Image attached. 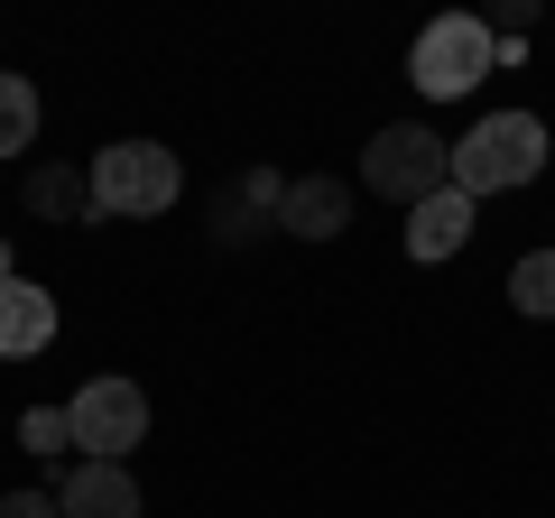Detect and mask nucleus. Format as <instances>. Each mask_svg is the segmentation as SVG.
<instances>
[{"label": "nucleus", "instance_id": "nucleus-1", "mask_svg": "<svg viewBox=\"0 0 555 518\" xmlns=\"http://www.w3.org/2000/svg\"><path fill=\"white\" fill-rule=\"evenodd\" d=\"M537 177H546V120L537 112H491V120H473V140H454V185L473 204L537 185Z\"/></svg>", "mask_w": 555, "mask_h": 518}, {"label": "nucleus", "instance_id": "nucleus-2", "mask_svg": "<svg viewBox=\"0 0 555 518\" xmlns=\"http://www.w3.org/2000/svg\"><path fill=\"white\" fill-rule=\"evenodd\" d=\"M177 195H185V167H177V148H158V140H112L93 158V222H149Z\"/></svg>", "mask_w": 555, "mask_h": 518}, {"label": "nucleus", "instance_id": "nucleus-3", "mask_svg": "<svg viewBox=\"0 0 555 518\" xmlns=\"http://www.w3.org/2000/svg\"><path fill=\"white\" fill-rule=\"evenodd\" d=\"M491 65H500V38H491L481 20H463V10L426 20V28H416V47H408V83H416L426 102H463Z\"/></svg>", "mask_w": 555, "mask_h": 518}, {"label": "nucleus", "instance_id": "nucleus-4", "mask_svg": "<svg viewBox=\"0 0 555 518\" xmlns=\"http://www.w3.org/2000/svg\"><path fill=\"white\" fill-rule=\"evenodd\" d=\"M361 185L416 213L436 185H454V148H444L426 120H389V130H371V148H361Z\"/></svg>", "mask_w": 555, "mask_h": 518}, {"label": "nucleus", "instance_id": "nucleus-5", "mask_svg": "<svg viewBox=\"0 0 555 518\" xmlns=\"http://www.w3.org/2000/svg\"><path fill=\"white\" fill-rule=\"evenodd\" d=\"M65 436L83 444V463H130L139 436H149V399H139V379H83L75 407H65Z\"/></svg>", "mask_w": 555, "mask_h": 518}, {"label": "nucleus", "instance_id": "nucleus-6", "mask_svg": "<svg viewBox=\"0 0 555 518\" xmlns=\"http://www.w3.org/2000/svg\"><path fill=\"white\" fill-rule=\"evenodd\" d=\"M343 222H352V185L343 177H297L278 195V232L287 241H334Z\"/></svg>", "mask_w": 555, "mask_h": 518}, {"label": "nucleus", "instance_id": "nucleus-7", "mask_svg": "<svg viewBox=\"0 0 555 518\" xmlns=\"http://www.w3.org/2000/svg\"><path fill=\"white\" fill-rule=\"evenodd\" d=\"M56 342V297L28 279H0V361H38Z\"/></svg>", "mask_w": 555, "mask_h": 518}, {"label": "nucleus", "instance_id": "nucleus-8", "mask_svg": "<svg viewBox=\"0 0 555 518\" xmlns=\"http://www.w3.org/2000/svg\"><path fill=\"white\" fill-rule=\"evenodd\" d=\"M473 213L481 204L463 195V185H436V195L408 213V259H454L463 241H473Z\"/></svg>", "mask_w": 555, "mask_h": 518}, {"label": "nucleus", "instance_id": "nucleus-9", "mask_svg": "<svg viewBox=\"0 0 555 518\" xmlns=\"http://www.w3.org/2000/svg\"><path fill=\"white\" fill-rule=\"evenodd\" d=\"M56 509H65V518H139L130 463H75V472H65V491H56Z\"/></svg>", "mask_w": 555, "mask_h": 518}, {"label": "nucleus", "instance_id": "nucleus-10", "mask_svg": "<svg viewBox=\"0 0 555 518\" xmlns=\"http://www.w3.org/2000/svg\"><path fill=\"white\" fill-rule=\"evenodd\" d=\"M28 213L47 222H93V177H75V167H28Z\"/></svg>", "mask_w": 555, "mask_h": 518}, {"label": "nucleus", "instance_id": "nucleus-11", "mask_svg": "<svg viewBox=\"0 0 555 518\" xmlns=\"http://www.w3.org/2000/svg\"><path fill=\"white\" fill-rule=\"evenodd\" d=\"M38 140V83L28 75H0V158H20Z\"/></svg>", "mask_w": 555, "mask_h": 518}, {"label": "nucleus", "instance_id": "nucleus-12", "mask_svg": "<svg viewBox=\"0 0 555 518\" xmlns=\"http://www.w3.org/2000/svg\"><path fill=\"white\" fill-rule=\"evenodd\" d=\"M509 306H518V315H537V324H555V250H528L509 269Z\"/></svg>", "mask_w": 555, "mask_h": 518}, {"label": "nucleus", "instance_id": "nucleus-13", "mask_svg": "<svg viewBox=\"0 0 555 518\" xmlns=\"http://www.w3.org/2000/svg\"><path fill=\"white\" fill-rule=\"evenodd\" d=\"M20 444H28V454H56V444H75V436H65L56 407H28V417H20Z\"/></svg>", "mask_w": 555, "mask_h": 518}, {"label": "nucleus", "instance_id": "nucleus-14", "mask_svg": "<svg viewBox=\"0 0 555 518\" xmlns=\"http://www.w3.org/2000/svg\"><path fill=\"white\" fill-rule=\"evenodd\" d=\"M0 518H65V509H56V491H10Z\"/></svg>", "mask_w": 555, "mask_h": 518}]
</instances>
